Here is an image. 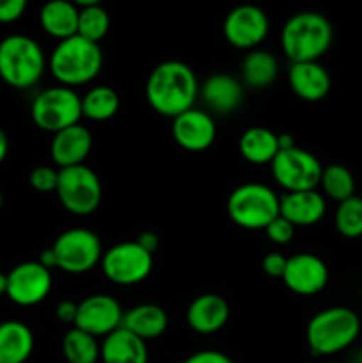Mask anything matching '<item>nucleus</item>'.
Masks as SVG:
<instances>
[{
	"mask_svg": "<svg viewBox=\"0 0 362 363\" xmlns=\"http://www.w3.org/2000/svg\"><path fill=\"white\" fill-rule=\"evenodd\" d=\"M52 291V272L38 261H27L14 266L7 273V296L20 307L41 303Z\"/></svg>",
	"mask_w": 362,
	"mask_h": 363,
	"instance_id": "13",
	"label": "nucleus"
},
{
	"mask_svg": "<svg viewBox=\"0 0 362 363\" xmlns=\"http://www.w3.org/2000/svg\"><path fill=\"white\" fill-rule=\"evenodd\" d=\"M172 137L180 147L192 152H201L212 147L216 137L215 119L209 112L190 108L172 119Z\"/></svg>",
	"mask_w": 362,
	"mask_h": 363,
	"instance_id": "16",
	"label": "nucleus"
},
{
	"mask_svg": "<svg viewBox=\"0 0 362 363\" xmlns=\"http://www.w3.org/2000/svg\"><path fill=\"white\" fill-rule=\"evenodd\" d=\"M286 264H287V257H284V255L279 254V252H270V254H266L265 257H263V262H261L263 272H265L268 277H272V279H283Z\"/></svg>",
	"mask_w": 362,
	"mask_h": 363,
	"instance_id": "36",
	"label": "nucleus"
},
{
	"mask_svg": "<svg viewBox=\"0 0 362 363\" xmlns=\"http://www.w3.org/2000/svg\"><path fill=\"white\" fill-rule=\"evenodd\" d=\"M92 149V135L82 124L66 128L53 135L50 144V155L57 169H70V167L84 165Z\"/></svg>",
	"mask_w": 362,
	"mask_h": 363,
	"instance_id": "18",
	"label": "nucleus"
},
{
	"mask_svg": "<svg viewBox=\"0 0 362 363\" xmlns=\"http://www.w3.org/2000/svg\"><path fill=\"white\" fill-rule=\"evenodd\" d=\"M229 303L220 294H201L187 311V323L194 332L212 335L220 332L229 321Z\"/></svg>",
	"mask_w": 362,
	"mask_h": 363,
	"instance_id": "20",
	"label": "nucleus"
},
{
	"mask_svg": "<svg viewBox=\"0 0 362 363\" xmlns=\"http://www.w3.org/2000/svg\"><path fill=\"white\" fill-rule=\"evenodd\" d=\"M121 326L148 342V340L158 339L160 335L165 333L167 326H169V318H167V312L158 305L142 303L124 312Z\"/></svg>",
	"mask_w": 362,
	"mask_h": 363,
	"instance_id": "23",
	"label": "nucleus"
},
{
	"mask_svg": "<svg viewBox=\"0 0 362 363\" xmlns=\"http://www.w3.org/2000/svg\"><path fill=\"white\" fill-rule=\"evenodd\" d=\"M327 211V202L318 190L290 191L280 195V215L295 227H309L318 223Z\"/></svg>",
	"mask_w": 362,
	"mask_h": 363,
	"instance_id": "21",
	"label": "nucleus"
},
{
	"mask_svg": "<svg viewBox=\"0 0 362 363\" xmlns=\"http://www.w3.org/2000/svg\"><path fill=\"white\" fill-rule=\"evenodd\" d=\"M28 181H31V186L34 190L43 191V194L55 191L57 181H59V169L50 165H39L32 170Z\"/></svg>",
	"mask_w": 362,
	"mask_h": 363,
	"instance_id": "33",
	"label": "nucleus"
},
{
	"mask_svg": "<svg viewBox=\"0 0 362 363\" xmlns=\"http://www.w3.org/2000/svg\"><path fill=\"white\" fill-rule=\"evenodd\" d=\"M241 156L252 165L272 163L279 152V138L277 133L265 126H252L243 131L238 142Z\"/></svg>",
	"mask_w": 362,
	"mask_h": 363,
	"instance_id": "26",
	"label": "nucleus"
},
{
	"mask_svg": "<svg viewBox=\"0 0 362 363\" xmlns=\"http://www.w3.org/2000/svg\"><path fill=\"white\" fill-rule=\"evenodd\" d=\"M57 268L70 275H82L102 262L103 248L98 234L75 227L60 234L52 247Z\"/></svg>",
	"mask_w": 362,
	"mask_h": 363,
	"instance_id": "9",
	"label": "nucleus"
},
{
	"mask_svg": "<svg viewBox=\"0 0 362 363\" xmlns=\"http://www.w3.org/2000/svg\"><path fill=\"white\" fill-rule=\"evenodd\" d=\"M183 363H234L227 357L226 353L222 351H215V350H204V351H197V353L190 354Z\"/></svg>",
	"mask_w": 362,
	"mask_h": 363,
	"instance_id": "37",
	"label": "nucleus"
},
{
	"mask_svg": "<svg viewBox=\"0 0 362 363\" xmlns=\"http://www.w3.org/2000/svg\"><path fill=\"white\" fill-rule=\"evenodd\" d=\"M270 32L268 14L258 6L243 4L229 11L224 20V35L238 50H256Z\"/></svg>",
	"mask_w": 362,
	"mask_h": 363,
	"instance_id": "12",
	"label": "nucleus"
},
{
	"mask_svg": "<svg viewBox=\"0 0 362 363\" xmlns=\"http://www.w3.org/2000/svg\"><path fill=\"white\" fill-rule=\"evenodd\" d=\"M38 262L43 266V268L50 269V272H52L53 268H57L55 254H53L52 248H46V250H43L41 255H39V261Z\"/></svg>",
	"mask_w": 362,
	"mask_h": 363,
	"instance_id": "40",
	"label": "nucleus"
},
{
	"mask_svg": "<svg viewBox=\"0 0 362 363\" xmlns=\"http://www.w3.org/2000/svg\"><path fill=\"white\" fill-rule=\"evenodd\" d=\"M123 318L124 312L116 298L110 294H91L78 303V314L73 328L82 330L96 339L98 337L105 339L106 335L121 328Z\"/></svg>",
	"mask_w": 362,
	"mask_h": 363,
	"instance_id": "14",
	"label": "nucleus"
},
{
	"mask_svg": "<svg viewBox=\"0 0 362 363\" xmlns=\"http://www.w3.org/2000/svg\"><path fill=\"white\" fill-rule=\"evenodd\" d=\"M344 363H358V362H344Z\"/></svg>",
	"mask_w": 362,
	"mask_h": 363,
	"instance_id": "45",
	"label": "nucleus"
},
{
	"mask_svg": "<svg viewBox=\"0 0 362 363\" xmlns=\"http://www.w3.org/2000/svg\"><path fill=\"white\" fill-rule=\"evenodd\" d=\"M102 363H148V346L123 326L106 335L99 344Z\"/></svg>",
	"mask_w": 362,
	"mask_h": 363,
	"instance_id": "22",
	"label": "nucleus"
},
{
	"mask_svg": "<svg viewBox=\"0 0 362 363\" xmlns=\"http://www.w3.org/2000/svg\"><path fill=\"white\" fill-rule=\"evenodd\" d=\"M31 116L35 126L48 133H59L66 128L80 124L82 96L71 87L53 85L45 89L34 98Z\"/></svg>",
	"mask_w": 362,
	"mask_h": 363,
	"instance_id": "7",
	"label": "nucleus"
},
{
	"mask_svg": "<svg viewBox=\"0 0 362 363\" xmlns=\"http://www.w3.org/2000/svg\"><path fill=\"white\" fill-rule=\"evenodd\" d=\"M332 39V23L325 14L316 11L293 14L280 30V46L291 64L319 60L330 48Z\"/></svg>",
	"mask_w": 362,
	"mask_h": 363,
	"instance_id": "2",
	"label": "nucleus"
},
{
	"mask_svg": "<svg viewBox=\"0 0 362 363\" xmlns=\"http://www.w3.org/2000/svg\"><path fill=\"white\" fill-rule=\"evenodd\" d=\"M62 354L67 363H96L99 360V342L89 333L71 328L62 337Z\"/></svg>",
	"mask_w": 362,
	"mask_h": 363,
	"instance_id": "30",
	"label": "nucleus"
},
{
	"mask_svg": "<svg viewBox=\"0 0 362 363\" xmlns=\"http://www.w3.org/2000/svg\"><path fill=\"white\" fill-rule=\"evenodd\" d=\"M319 186L327 197L339 204L355 195V177L346 167L334 163L323 169Z\"/></svg>",
	"mask_w": 362,
	"mask_h": 363,
	"instance_id": "31",
	"label": "nucleus"
},
{
	"mask_svg": "<svg viewBox=\"0 0 362 363\" xmlns=\"http://www.w3.org/2000/svg\"><path fill=\"white\" fill-rule=\"evenodd\" d=\"M199 96L209 112L229 116L243 101V85L233 74L215 73L202 82Z\"/></svg>",
	"mask_w": 362,
	"mask_h": 363,
	"instance_id": "17",
	"label": "nucleus"
},
{
	"mask_svg": "<svg viewBox=\"0 0 362 363\" xmlns=\"http://www.w3.org/2000/svg\"><path fill=\"white\" fill-rule=\"evenodd\" d=\"M78 6L75 2L67 0H52L45 4L39 13V23L43 30L52 38H57L59 41L62 39L77 35L78 32Z\"/></svg>",
	"mask_w": 362,
	"mask_h": 363,
	"instance_id": "24",
	"label": "nucleus"
},
{
	"mask_svg": "<svg viewBox=\"0 0 362 363\" xmlns=\"http://www.w3.org/2000/svg\"><path fill=\"white\" fill-rule=\"evenodd\" d=\"M290 89L300 99L309 103L322 101L332 87V78L319 60L314 62H295L287 69Z\"/></svg>",
	"mask_w": 362,
	"mask_h": 363,
	"instance_id": "19",
	"label": "nucleus"
},
{
	"mask_svg": "<svg viewBox=\"0 0 362 363\" xmlns=\"http://www.w3.org/2000/svg\"><path fill=\"white\" fill-rule=\"evenodd\" d=\"M361 333V319L348 307H330L312 315L307 344L314 357H330L350 347Z\"/></svg>",
	"mask_w": 362,
	"mask_h": 363,
	"instance_id": "5",
	"label": "nucleus"
},
{
	"mask_svg": "<svg viewBox=\"0 0 362 363\" xmlns=\"http://www.w3.org/2000/svg\"><path fill=\"white\" fill-rule=\"evenodd\" d=\"M119 110V96L109 85H94L82 96V116L103 123L112 119Z\"/></svg>",
	"mask_w": 362,
	"mask_h": 363,
	"instance_id": "28",
	"label": "nucleus"
},
{
	"mask_svg": "<svg viewBox=\"0 0 362 363\" xmlns=\"http://www.w3.org/2000/svg\"><path fill=\"white\" fill-rule=\"evenodd\" d=\"M279 213L280 197L263 183L240 184L227 199V215L241 229H266Z\"/></svg>",
	"mask_w": 362,
	"mask_h": 363,
	"instance_id": "6",
	"label": "nucleus"
},
{
	"mask_svg": "<svg viewBox=\"0 0 362 363\" xmlns=\"http://www.w3.org/2000/svg\"><path fill=\"white\" fill-rule=\"evenodd\" d=\"M336 229L344 238L362 236V199L358 195L339 202L336 209Z\"/></svg>",
	"mask_w": 362,
	"mask_h": 363,
	"instance_id": "32",
	"label": "nucleus"
},
{
	"mask_svg": "<svg viewBox=\"0 0 362 363\" xmlns=\"http://www.w3.org/2000/svg\"><path fill=\"white\" fill-rule=\"evenodd\" d=\"M78 314V303L71 300H62L55 308V315L64 325H75Z\"/></svg>",
	"mask_w": 362,
	"mask_h": 363,
	"instance_id": "38",
	"label": "nucleus"
},
{
	"mask_svg": "<svg viewBox=\"0 0 362 363\" xmlns=\"http://www.w3.org/2000/svg\"><path fill=\"white\" fill-rule=\"evenodd\" d=\"M34 351V333L25 323H0V363H25Z\"/></svg>",
	"mask_w": 362,
	"mask_h": 363,
	"instance_id": "25",
	"label": "nucleus"
},
{
	"mask_svg": "<svg viewBox=\"0 0 362 363\" xmlns=\"http://www.w3.org/2000/svg\"><path fill=\"white\" fill-rule=\"evenodd\" d=\"M279 74V62L272 52L251 50L241 62V80L247 87L261 91L270 87Z\"/></svg>",
	"mask_w": 362,
	"mask_h": 363,
	"instance_id": "27",
	"label": "nucleus"
},
{
	"mask_svg": "<svg viewBox=\"0 0 362 363\" xmlns=\"http://www.w3.org/2000/svg\"><path fill=\"white\" fill-rule=\"evenodd\" d=\"M270 167H272V176L275 183L286 194L318 190L319 181H322L323 167L319 160L312 152L305 151L298 145L277 152Z\"/></svg>",
	"mask_w": 362,
	"mask_h": 363,
	"instance_id": "10",
	"label": "nucleus"
},
{
	"mask_svg": "<svg viewBox=\"0 0 362 363\" xmlns=\"http://www.w3.org/2000/svg\"><path fill=\"white\" fill-rule=\"evenodd\" d=\"M153 269V255L137 241L114 245L102 257V272L117 286H135L144 282Z\"/></svg>",
	"mask_w": 362,
	"mask_h": 363,
	"instance_id": "11",
	"label": "nucleus"
},
{
	"mask_svg": "<svg viewBox=\"0 0 362 363\" xmlns=\"http://www.w3.org/2000/svg\"><path fill=\"white\" fill-rule=\"evenodd\" d=\"M195 71L181 60H163L153 67L146 82V99L156 113L163 117L181 116L194 108L199 98Z\"/></svg>",
	"mask_w": 362,
	"mask_h": 363,
	"instance_id": "1",
	"label": "nucleus"
},
{
	"mask_svg": "<svg viewBox=\"0 0 362 363\" xmlns=\"http://www.w3.org/2000/svg\"><path fill=\"white\" fill-rule=\"evenodd\" d=\"M48 59L35 39L11 34L0 41V78L14 89H31L45 74Z\"/></svg>",
	"mask_w": 362,
	"mask_h": 363,
	"instance_id": "4",
	"label": "nucleus"
},
{
	"mask_svg": "<svg viewBox=\"0 0 362 363\" xmlns=\"http://www.w3.org/2000/svg\"><path fill=\"white\" fill-rule=\"evenodd\" d=\"M277 138H279V151H286V149L297 147V144H295V137L291 133H279L277 135Z\"/></svg>",
	"mask_w": 362,
	"mask_h": 363,
	"instance_id": "41",
	"label": "nucleus"
},
{
	"mask_svg": "<svg viewBox=\"0 0 362 363\" xmlns=\"http://www.w3.org/2000/svg\"><path fill=\"white\" fill-rule=\"evenodd\" d=\"M48 67L59 85L73 89L98 77L103 67V52L98 43L78 34L71 35L57 43L48 57Z\"/></svg>",
	"mask_w": 362,
	"mask_h": 363,
	"instance_id": "3",
	"label": "nucleus"
},
{
	"mask_svg": "<svg viewBox=\"0 0 362 363\" xmlns=\"http://www.w3.org/2000/svg\"><path fill=\"white\" fill-rule=\"evenodd\" d=\"M295 229H297V227L279 213V216H275V218L266 225L265 230L266 236L270 238V241H273L275 245H287L293 240Z\"/></svg>",
	"mask_w": 362,
	"mask_h": 363,
	"instance_id": "34",
	"label": "nucleus"
},
{
	"mask_svg": "<svg viewBox=\"0 0 362 363\" xmlns=\"http://www.w3.org/2000/svg\"><path fill=\"white\" fill-rule=\"evenodd\" d=\"M7 293V275L6 273H0V294Z\"/></svg>",
	"mask_w": 362,
	"mask_h": 363,
	"instance_id": "43",
	"label": "nucleus"
},
{
	"mask_svg": "<svg viewBox=\"0 0 362 363\" xmlns=\"http://www.w3.org/2000/svg\"><path fill=\"white\" fill-rule=\"evenodd\" d=\"M27 9L25 0H0V23H13L20 20Z\"/></svg>",
	"mask_w": 362,
	"mask_h": 363,
	"instance_id": "35",
	"label": "nucleus"
},
{
	"mask_svg": "<svg viewBox=\"0 0 362 363\" xmlns=\"http://www.w3.org/2000/svg\"><path fill=\"white\" fill-rule=\"evenodd\" d=\"M283 282L287 289L300 296H312L329 284V268L325 261L314 254H295L287 257Z\"/></svg>",
	"mask_w": 362,
	"mask_h": 363,
	"instance_id": "15",
	"label": "nucleus"
},
{
	"mask_svg": "<svg viewBox=\"0 0 362 363\" xmlns=\"http://www.w3.org/2000/svg\"><path fill=\"white\" fill-rule=\"evenodd\" d=\"M2 202H4V199H2V191H0V208H2Z\"/></svg>",
	"mask_w": 362,
	"mask_h": 363,
	"instance_id": "44",
	"label": "nucleus"
},
{
	"mask_svg": "<svg viewBox=\"0 0 362 363\" xmlns=\"http://www.w3.org/2000/svg\"><path fill=\"white\" fill-rule=\"evenodd\" d=\"M7 151H9V140H7V135L6 131L0 128V163L6 160L7 156Z\"/></svg>",
	"mask_w": 362,
	"mask_h": 363,
	"instance_id": "42",
	"label": "nucleus"
},
{
	"mask_svg": "<svg viewBox=\"0 0 362 363\" xmlns=\"http://www.w3.org/2000/svg\"><path fill=\"white\" fill-rule=\"evenodd\" d=\"M78 9V35L92 43H99L110 28V14L96 0L77 2Z\"/></svg>",
	"mask_w": 362,
	"mask_h": 363,
	"instance_id": "29",
	"label": "nucleus"
},
{
	"mask_svg": "<svg viewBox=\"0 0 362 363\" xmlns=\"http://www.w3.org/2000/svg\"><path fill=\"white\" fill-rule=\"evenodd\" d=\"M135 241H137V243L151 255L155 254L156 248H158V236H156L153 230H146V233H142Z\"/></svg>",
	"mask_w": 362,
	"mask_h": 363,
	"instance_id": "39",
	"label": "nucleus"
},
{
	"mask_svg": "<svg viewBox=\"0 0 362 363\" xmlns=\"http://www.w3.org/2000/svg\"><path fill=\"white\" fill-rule=\"evenodd\" d=\"M55 194L67 211L77 216H87L102 204L103 188L98 174L84 163L70 169H59Z\"/></svg>",
	"mask_w": 362,
	"mask_h": 363,
	"instance_id": "8",
	"label": "nucleus"
}]
</instances>
